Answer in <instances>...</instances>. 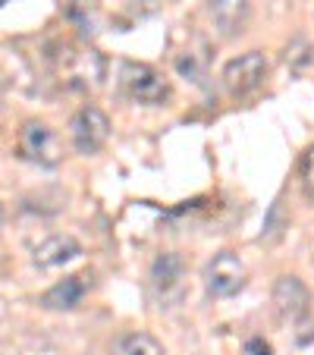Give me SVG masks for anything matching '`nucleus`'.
<instances>
[{
  "instance_id": "10",
  "label": "nucleus",
  "mask_w": 314,
  "mask_h": 355,
  "mask_svg": "<svg viewBox=\"0 0 314 355\" xmlns=\"http://www.w3.org/2000/svg\"><path fill=\"white\" fill-rule=\"evenodd\" d=\"M182 277H186V261L180 252H161L151 264V286L161 295H170L173 289H180Z\"/></svg>"
},
{
  "instance_id": "13",
  "label": "nucleus",
  "mask_w": 314,
  "mask_h": 355,
  "mask_svg": "<svg viewBox=\"0 0 314 355\" xmlns=\"http://www.w3.org/2000/svg\"><path fill=\"white\" fill-rule=\"evenodd\" d=\"M299 182H302L305 198L314 201V145L308 148L305 155H302V161H299Z\"/></svg>"
},
{
  "instance_id": "6",
  "label": "nucleus",
  "mask_w": 314,
  "mask_h": 355,
  "mask_svg": "<svg viewBox=\"0 0 314 355\" xmlns=\"http://www.w3.org/2000/svg\"><path fill=\"white\" fill-rule=\"evenodd\" d=\"M270 302H274V311L280 321L295 324V321H302V318H308V311H311V289H308L299 277L286 274L274 283Z\"/></svg>"
},
{
  "instance_id": "9",
  "label": "nucleus",
  "mask_w": 314,
  "mask_h": 355,
  "mask_svg": "<svg viewBox=\"0 0 314 355\" xmlns=\"http://www.w3.org/2000/svg\"><path fill=\"white\" fill-rule=\"evenodd\" d=\"M85 293H88V286L82 277H67V280L54 283V286L47 289V293L38 299V305L47 311H73L82 305Z\"/></svg>"
},
{
  "instance_id": "15",
  "label": "nucleus",
  "mask_w": 314,
  "mask_h": 355,
  "mask_svg": "<svg viewBox=\"0 0 314 355\" xmlns=\"http://www.w3.org/2000/svg\"><path fill=\"white\" fill-rule=\"evenodd\" d=\"M245 352L248 355H270V346L261 340V336H252V340L245 343Z\"/></svg>"
},
{
  "instance_id": "7",
  "label": "nucleus",
  "mask_w": 314,
  "mask_h": 355,
  "mask_svg": "<svg viewBox=\"0 0 314 355\" xmlns=\"http://www.w3.org/2000/svg\"><path fill=\"white\" fill-rule=\"evenodd\" d=\"M79 255H82L79 239H73V236H67V233L47 236L44 242H38V245L32 248V261L38 264V268H60V264L76 261Z\"/></svg>"
},
{
  "instance_id": "16",
  "label": "nucleus",
  "mask_w": 314,
  "mask_h": 355,
  "mask_svg": "<svg viewBox=\"0 0 314 355\" xmlns=\"http://www.w3.org/2000/svg\"><path fill=\"white\" fill-rule=\"evenodd\" d=\"M0 220H3V208H0Z\"/></svg>"
},
{
  "instance_id": "8",
  "label": "nucleus",
  "mask_w": 314,
  "mask_h": 355,
  "mask_svg": "<svg viewBox=\"0 0 314 355\" xmlns=\"http://www.w3.org/2000/svg\"><path fill=\"white\" fill-rule=\"evenodd\" d=\"M248 0H211V22L220 38H236L248 22Z\"/></svg>"
},
{
  "instance_id": "2",
  "label": "nucleus",
  "mask_w": 314,
  "mask_h": 355,
  "mask_svg": "<svg viewBox=\"0 0 314 355\" xmlns=\"http://www.w3.org/2000/svg\"><path fill=\"white\" fill-rule=\"evenodd\" d=\"M248 270L236 252H217L204 268V286L214 299H233L245 289Z\"/></svg>"
},
{
  "instance_id": "1",
  "label": "nucleus",
  "mask_w": 314,
  "mask_h": 355,
  "mask_svg": "<svg viewBox=\"0 0 314 355\" xmlns=\"http://www.w3.org/2000/svg\"><path fill=\"white\" fill-rule=\"evenodd\" d=\"M120 85L129 98L139 101V104H148V107L167 104L170 94H173L170 82L157 69L148 67V63H132V60H126L120 67Z\"/></svg>"
},
{
  "instance_id": "11",
  "label": "nucleus",
  "mask_w": 314,
  "mask_h": 355,
  "mask_svg": "<svg viewBox=\"0 0 314 355\" xmlns=\"http://www.w3.org/2000/svg\"><path fill=\"white\" fill-rule=\"evenodd\" d=\"M110 355H164V346L157 336L145 334V330H129L114 340Z\"/></svg>"
},
{
  "instance_id": "3",
  "label": "nucleus",
  "mask_w": 314,
  "mask_h": 355,
  "mask_svg": "<svg viewBox=\"0 0 314 355\" xmlns=\"http://www.w3.org/2000/svg\"><path fill=\"white\" fill-rule=\"evenodd\" d=\"M268 57L261 51H248V54H239L223 67L220 79H223V88H227L233 98H245V94L258 92L268 79Z\"/></svg>"
},
{
  "instance_id": "4",
  "label": "nucleus",
  "mask_w": 314,
  "mask_h": 355,
  "mask_svg": "<svg viewBox=\"0 0 314 355\" xmlns=\"http://www.w3.org/2000/svg\"><path fill=\"white\" fill-rule=\"evenodd\" d=\"M19 155L38 167H57L63 161V141L47 123L28 120L19 129Z\"/></svg>"
},
{
  "instance_id": "14",
  "label": "nucleus",
  "mask_w": 314,
  "mask_h": 355,
  "mask_svg": "<svg viewBox=\"0 0 314 355\" xmlns=\"http://www.w3.org/2000/svg\"><path fill=\"white\" fill-rule=\"evenodd\" d=\"M94 3H98V0H60L63 13H67L69 19H76V22L85 19V16L94 10Z\"/></svg>"
},
{
  "instance_id": "12",
  "label": "nucleus",
  "mask_w": 314,
  "mask_h": 355,
  "mask_svg": "<svg viewBox=\"0 0 314 355\" xmlns=\"http://www.w3.org/2000/svg\"><path fill=\"white\" fill-rule=\"evenodd\" d=\"M286 230H289V217L283 214V201L277 198L274 205H270L268 217H264V227H261V236H258V239L268 242V245H274V242L283 239V233H286Z\"/></svg>"
},
{
  "instance_id": "5",
  "label": "nucleus",
  "mask_w": 314,
  "mask_h": 355,
  "mask_svg": "<svg viewBox=\"0 0 314 355\" xmlns=\"http://www.w3.org/2000/svg\"><path fill=\"white\" fill-rule=\"evenodd\" d=\"M69 135H73V145L79 155H98L110 139V116L101 107L88 104L69 120Z\"/></svg>"
}]
</instances>
